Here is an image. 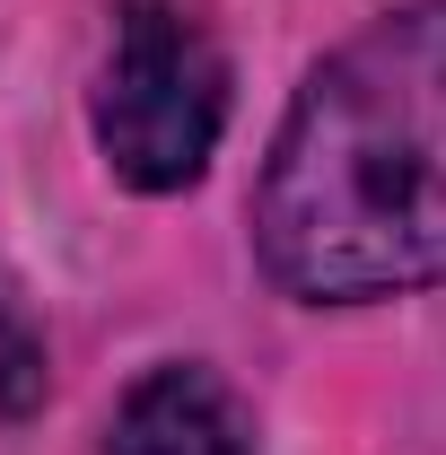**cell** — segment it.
<instances>
[{
	"mask_svg": "<svg viewBox=\"0 0 446 455\" xmlns=\"http://www.w3.org/2000/svg\"><path fill=\"white\" fill-rule=\"evenodd\" d=\"M254 245L315 307L446 281V0L315 61L254 193Z\"/></svg>",
	"mask_w": 446,
	"mask_h": 455,
	"instance_id": "1",
	"label": "cell"
},
{
	"mask_svg": "<svg viewBox=\"0 0 446 455\" xmlns=\"http://www.w3.org/2000/svg\"><path fill=\"white\" fill-rule=\"evenodd\" d=\"M227 123V61L175 0H123L97 79V140L131 193H184L211 167Z\"/></svg>",
	"mask_w": 446,
	"mask_h": 455,
	"instance_id": "2",
	"label": "cell"
},
{
	"mask_svg": "<svg viewBox=\"0 0 446 455\" xmlns=\"http://www.w3.org/2000/svg\"><path fill=\"white\" fill-rule=\"evenodd\" d=\"M106 455H254V420L211 368H149L114 403Z\"/></svg>",
	"mask_w": 446,
	"mask_h": 455,
	"instance_id": "3",
	"label": "cell"
},
{
	"mask_svg": "<svg viewBox=\"0 0 446 455\" xmlns=\"http://www.w3.org/2000/svg\"><path fill=\"white\" fill-rule=\"evenodd\" d=\"M36 403H44V350L18 315H0V420H18Z\"/></svg>",
	"mask_w": 446,
	"mask_h": 455,
	"instance_id": "4",
	"label": "cell"
}]
</instances>
